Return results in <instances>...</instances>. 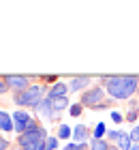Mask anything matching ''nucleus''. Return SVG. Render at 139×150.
<instances>
[{
    "label": "nucleus",
    "mask_w": 139,
    "mask_h": 150,
    "mask_svg": "<svg viewBox=\"0 0 139 150\" xmlns=\"http://www.w3.org/2000/svg\"><path fill=\"white\" fill-rule=\"evenodd\" d=\"M94 79H99L107 97L116 101H131L139 92V75H96Z\"/></svg>",
    "instance_id": "f257e3e1"
},
{
    "label": "nucleus",
    "mask_w": 139,
    "mask_h": 150,
    "mask_svg": "<svg viewBox=\"0 0 139 150\" xmlns=\"http://www.w3.org/2000/svg\"><path fill=\"white\" fill-rule=\"evenodd\" d=\"M47 90H49V86H47V84L34 81V84L30 88H26L24 92H11V99H13V103L17 105V110L34 112L41 105V101L47 99Z\"/></svg>",
    "instance_id": "f03ea898"
},
{
    "label": "nucleus",
    "mask_w": 139,
    "mask_h": 150,
    "mask_svg": "<svg viewBox=\"0 0 139 150\" xmlns=\"http://www.w3.org/2000/svg\"><path fill=\"white\" fill-rule=\"evenodd\" d=\"M103 101H107V90H105V86H101V84H92L88 90H83L79 94V103L86 107V110H92L94 105L103 103Z\"/></svg>",
    "instance_id": "7ed1b4c3"
},
{
    "label": "nucleus",
    "mask_w": 139,
    "mask_h": 150,
    "mask_svg": "<svg viewBox=\"0 0 139 150\" xmlns=\"http://www.w3.org/2000/svg\"><path fill=\"white\" fill-rule=\"evenodd\" d=\"M4 81L9 84L11 92H24L26 88H30L34 81H39V75H19V73H6Z\"/></svg>",
    "instance_id": "20e7f679"
},
{
    "label": "nucleus",
    "mask_w": 139,
    "mask_h": 150,
    "mask_svg": "<svg viewBox=\"0 0 139 150\" xmlns=\"http://www.w3.org/2000/svg\"><path fill=\"white\" fill-rule=\"evenodd\" d=\"M34 116H37L39 122H54L56 127L60 125V114L54 110V101L52 99H43L41 105L34 110Z\"/></svg>",
    "instance_id": "39448f33"
},
{
    "label": "nucleus",
    "mask_w": 139,
    "mask_h": 150,
    "mask_svg": "<svg viewBox=\"0 0 139 150\" xmlns=\"http://www.w3.org/2000/svg\"><path fill=\"white\" fill-rule=\"evenodd\" d=\"M11 116H13V122H15V135L26 133V129L37 120V116L32 112H28V110H15Z\"/></svg>",
    "instance_id": "423d86ee"
},
{
    "label": "nucleus",
    "mask_w": 139,
    "mask_h": 150,
    "mask_svg": "<svg viewBox=\"0 0 139 150\" xmlns=\"http://www.w3.org/2000/svg\"><path fill=\"white\" fill-rule=\"evenodd\" d=\"M92 81H94V77L92 75H73L71 79H68V90H71V94H75V92H83V90H88L90 86H92Z\"/></svg>",
    "instance_id": "0eeeda50"
},
{
    "label": "nucleus",
    "mask_w": 139,
    "mask_h": 150,
    "mask_svg": "<svg viewBox=\"0 0 139 150\" xmlns=\"http://www.w3.org/2000/svg\"><path fill=\"white\" fill-rule=\"evenodd\" d=\"M90 139H92V129H90L88 125L79 122V125L73 127V142L75 144H88Z\"/></svg>",
    "instance_id": "6e6552de"
},
{
    "label": "nucleus",
    "mask_w": 139,
    "mask_h": 150,
    "mask_svg": "<svg viewBox=\"0 0 139 150\" xmlns=\"http://www.w3.org/2000/svg\"><path fill=\"white\" fill-rule=\"evenodd\" d=\"M71 94V90H68V81H56V84H52L49 86V90H47V99H52V101H56V99H62V97H68Z\"/></svg>",
    "instance_id": "1a4fd4ad"
},
{
    "label": "nucleus",
    "mask_w": 139,
    "mask_h": 150,
    "mask_svg": "<svg viewBox=\"0 0 139 150\" xmlns=\"http://www.w3.org/2000/svg\"><path fill=\"white\" fill-rule=\"evenodd\" d=\"M56 137L60 142H73V127H68L66 122H60L58 127H56Z\"/></svg>",
    "instance_id": "9d476101"
},
{
    "label": "nucleus",
    "mask_w": 139,
    "mask_h": 150,
    "mask_svg": "<svg viewBox=\"0 0 139 150\" xmlns=\"http://www.w3.org/2000/svg\"><path fill=\"white\" fill-rule=\"evenodd\" d=\"M107 131H109L107 125H105L103 120H99V122L92 127V139H105V137H107Z\"/></svg>",
    "instance_id": "9b49d317"
},
{
    "label": "nucleus",
    "mask_w": 139,
    "mask_h": 150,
    "mask_svg": "<svg viewBox=\"0 0 139 150\" xmlns=\"http://www.w3.org/2000/svg\"><path fill=\"white\" fill-rule=\"evenodd\" d=\"M71 103H73V101L68 99V97L56 99V101H54V110L58 112V114H62V112H68V107H71Z\"/></svg>",
    "instance_id": "f8f14e48"
},
{
    "label": "nucleus",
    "mask_w": 139,
    "mask_h": 150,
    "mask_svg": "<svg viewBox=\"0 0 139 150\" xmlns=\"http://www.w3.org/2000/svg\"><path fill=\"white\" fill-rule=\"evenodd\" d=\"M133 146H135V142H133V137H131V133L124 131V135L120 137V142H118V148L120 150H133Z\"/></svg>",
    "instance_id": "ddd939ff"
},
{
    "label": "nucleus",
    "mask_w": 139,
    "mask_h": 150,
    "mask_svg": "<svg viewBox=\"0 0 139 150\" xmlns=\"http://www.w3.org/2000/svg\"><path fill=\"white\" fill-rule=\"evenodd\" d=\"M122 135H124V131H120V129H109L105 139L109 142V144H116V146H118V142H120V137H122Z\"/></svg>",
    "instance_id": "4468645a"
},
{
    "label": "nucleus",
    "mask_w": 139,
    "mask_h": 150,
    "mask_svg": "<svg viewBox=\"0 0 139 150\" xmlns=\"http://www.w3.org/2000/svg\"><path fill=\"white\" fill-rule=\"evenodd\" d=\"M86 112V107H83L79 101H75V103H71V107H68V116L71 118H79V116Z\"/></svg>",
    "instance_id": "2eb2a0df"
},
{
    "label": "nucleus",
    "mask_w": 139,
    "mask_h": 150,
    "mask_svg": "<svg viewBox=\"0 0 139 150\" xmlns=\"http://www.w3.org/2000/svg\"><path fill=\"white\" fill-rule=\"evenodd\" d=\"M109 146L107 139H90V150H109Z\"/></svg>",
    "instance_id": "dca6fc26"
},
{
    "label": "nucleus",
    "mask_w": 139,
    "mask_h": 150,
    "mask_svg": "<svg viewBox=\"0 0 139 150\" xmlns=\"http://www.w3.org/2000/svg\"><path fill=\"white\" fill-rule=\"evenodd\" d=\"M45 150H62L60 148V139L56 137V135H49V137L45 139Z\"/></svg>",
    "instance_id": "f3484780"
},
{
    "label": "nucleus",
    "mask_w": 139,
    "mask_h": 150,
    "mask_svg": "<svg viewBox=\"0 0 139 150\" xmlns=\"http://www.w3.org/2000/svg\"><path fill=\"white\" fill-rule=\"evenodd\" d=\"M62 150H90V142H88V144H75V142H68V144L62 146Z\"/></svg>",
    "instance_id": "a211bd4d"
},
{
    "label": "nucleus",
    "mask_w": 139,
    "mask_h": 150,
    "mask_svg": "<svg viewBox=\"0 0 139 150\" xmlns=\"http://www.w3.org/2000/svg\"><path fill=\"white\" fill-rule=\"evenodd\" d=\"M124 120H126V122H131V125H137V122H139V112L137 110H128L126 112V116H124Z\"/></svg>",
    "instance_id": "6ab92c4d"
},
{
    "label": "nucleus",
    "mask_w": 139,
    "mask_h": 150,
    "mask_svg": "<svg viewBox=\"0 0 139 150\" xmlns=\"http://www.w3.org/2000/svg\"><path fill=\"white\" fill-rule=\"evenodd\" d=\"M39 81H41V84L52 86V84H56V81H60V77H58V75H39Z\"/></svg>",
    "instance_id": "aec40b11"
},
{
    "label": "nucleus",
    "mask_w": 139,
    "mask_h": 150,
    "mask_svg": "<svg viewBox=\"0 0 139 150\" xmlns=\"http://www.w3.org/2000/svg\"><path fill=\"white\" fill-rule=\"evenodd\" d=\"M109 118H111L114 125H122V122H124V114H120L118 110H111L109 112Z\"/></svg>",
    "instance_id": "412c9836"
},
{
    "label": "nucleus",
    "mask_w": 139,
    "mask_h": 150,
    "mask_svg": "<svg viewBox=\"0 0 139 150\" xmlns=\"http://www.w3.org/2000/svg\"><path fill=\"white\" fill-rule=\"evenodd\" d=\"M0 150H13L11 139H9V137H4V135H0Z\"/></svg>",
    "instance_id": "4be33fe9"
},
{
    "label": "nucleus",
    "mask_w": 139,
    "mask_h": 150,
    "mask_svg": "<svg viewBox=\"0 0 139 150\" xmlns=\"http://www.w3.org/2000/svg\"><path fill=\"white\" fill-rule=\"evenodd\" d=\"M6 92H11V88H9V84L4 81V75H0V97L6 94Z\"/></svg>",
    "instance_id": "5701e85b"
},
{
    "label": "nucleus",
    "mask_w": 139,
    "mask_h": 150,
    "mask_svg": "<svg viewBox=\"0 0 139 150\" xmlns=\"http://www.w3.org/2000/svg\"><path fill=\"white\" fill-rule=\"evenodd\" d=\"M9 116H11L9 112L0 107V135H2V127H4V122H6V118H9Z\"/></svg>",
    "instance_id": "b1692460"
},
{
    "label": "nucleus",
    "mask_w": 139,
    "mask_h": 150,
    "mask_svg": "<svg viewBox=\"0 0 139 150\" xmlns=\"http://www.w3.org/2000/svg\"><path fill=\"white\" fill-rule=\"evenodd\" d=\"M131 137H133V142H135V144H139V122H137V125L133 127V129H131Z\"/></svg>",
    "instance_id": "393cba45"
},
{
    "label": "nucleus",
    "mask_w": 139,
    "mask_h": 150,
    "mask_svg": "<svg viewBox=\"0 0 139 150\" xmlns=\"http://www.w3.org/2000/svg\"><path fill=\"white\" fill-rule=\"evenodd\" d=\"M128 110H137L139 112V99H131L128 101Z\"/></svg>",
    "instance_id": "a878e982"
},
{
    "label": "nucleus",
    "mask_w": 139,
    "mask_h": 150,
    "mask_svg": "<svg viewBox=\"0 0 139 150\" xmlns=\"http://www.w3.org/2000/svg\"><path fill=\"white\" fill-rule=\"evenodd\" d=\"M109 150H120V148H118L116 144H111V146H109Z\"/></svg>",
    "instance_id": "bb28decb"
},
{
    "label": "nucleus",
    "mask_w": 139,
    "mask_h": 150,
    "mask_svg": "<svg viewBox=\"0 0 139 150\" xmlns=\"http://www.w3.org/2000/svg\"><path fill=\"white\" fill-rule=\"evenodd\" d=\"M133 150H139V144H135V146H133Z\"/></svg>",
    "instance_id": "cd10ccee"
},
{
    "label": "nucleus",
    "mask_w": 139,
    "mask_h": 150,
    "mask_svg": "<svg viewBox=\"0 0 139 150\" xmlns=\"http://www.w3.org/2000/svg\"><path fill=\"white\" fill-rule=\"evenodd\" d=\"M13 150H22V148H17V146H15V148H13Z\"/></svg>",
    "instance_id": "c85d7f7f"
}]
</instances>
